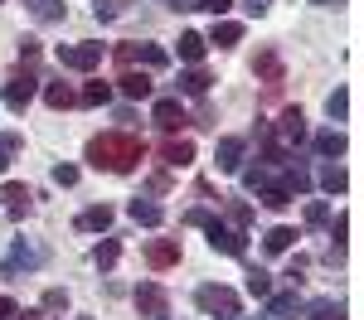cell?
I'll use <instances>...</instances> for the list:
<instances>
[{"label":"cell","mask_w":364,"mask_h":320,"mask_svg":"<svg viewBox=\"0 0 364 320\" xmlns=\"http://www.w3.org/2000/svg\"><path fill=\"white\" fill-rule=\"evenodd\" d=\"M291 238H296L291 228H272L267 238H262V248H267V253H287V248H291Z\"/></svg>","instance_id":"f1b7e54d"},{"label":"cell","mask_w":364,"mask_h":320,"mask_svg":"<svg viewBox=\"0 0 364 320\" xmlns=\"http://www.w3.org/2000/svg\"><path fill=\"white\" fill-rule=\"evenodd\" d=\"M161 155H166V165H190L195 160V141H185V136H170L161 145Z\"/></svg>","instance_id":"9a60e30c"},{"label":"cell","mask_w":364,"mask_h":320,"mask_svg":"<svg viewBox=\"0 0 364 320\" xmlns=\"http://www.w3.org/2000/svg\"><path fill=\"white\" fill-rule=\"evenodd\" d=\"M282 189H287V194H306V189H311V175L301 170V165H291L287 180H282Z\"/></svg>","instance_id":"4316f807"},{"label":"cell","mask_w":364,"mask_h":320,"mask_svg":"<svg viewBox=\"0 0 364 320\" xmlns=\"http://www.w3.org/2000/svg\"><path fill=\"white\" fill-rule=\"evenodd\" d=\"M326 112L336 116V121H345V112H350V92H345V87H336V92L326 97Z\"/></svg>","instance_id":"f546056e"},{"label":"cell","mask_w":364,"mask_h":320,"mask_svg":"<svg viewBox=\"0 0 364 320\" xmlns=\"http://www.w3.org/2000/svg\"><path fill=\"white\" fill-rule=\"evenodd\" d=\"M257 73H262L267 83H282V63H277V54H262V58H257Z\"/></svg>","instance_id":"d6a6232c"},{"label":"cell","mask_w":364,"mask_h":320,"mask_svg":"<svg viewBox=\"0 0 364 320\" xmlns=\"http://www.w3.org/2000/svg\"><path fill=\"white\" fill-rule=\"evenodd\" d=\"M78 102H83V107H107V102H112V83H87Z\"/></svg>","instance_id":"484cf974"},{"label":"cell","mask_w":364,"mask_h":320,"mask_svg":"<svg viewBox=\"0 0 364 320\" xmlns=\"http://www.w3.org/2000/svg\"><path fill=\"white\" fill-rule=\"evenodd\" d=\"M58 63L87 73V68H97V63H102V44H58Z\"/></svg>","instance_id":"5b68a950"},{"label":"cell","mask_w":364,"mask_h":320,"mask_svg":"<svg viewBox=\"0 0 364 320\" xmlns=\"http://www.w3.org/2000/svg\"><path fill=\"white\" fill-rule=\"evenodd\" d=\"M146 155V141L132 136V131H107V136H92L87 141V165L97 170H112V175H132Z\"/></svg>","instance_id":"6da1fadb"},{"label":"cell","mask_w":364,"mask_h":320,"mask_svg":"<svg viewBox=\"0 0 364 320\" xmlns=\"http://www.w3.org/2000/svg\"><path fill=\"white\" fill-rule=\"evenodd\" d=\"M20 320H39V316H34V311H25V316H20Z\"/></svg>","instance_id":"f6af8a7d"},{"label":"cell","mask_w":364,"mask_h":320,"mask_svg":"<svg viewBox=\"0 0 364 320\" xmlns=\"http://www.w3.org/2000/svg\"><path fill=\"white\" fill-rule=\"evenodd\" d=\"M195 301H199V311H209V316H238V291H228V287H199L195 291Z\"/></svg>","instance_id":"3957f363"},{"label":"cell","mask_w":364,"mask_h":320,"mask_svg":"<svg viewBox=\"0 0 364 320\" xmlns=\"http://www.w3.org/2000/svg\"><path fill=\"white\" fill-rule=\"evenodd\" d=\"M248 291L252 296H272V277L267 272H248Z\"/></svg>","instance_id":"e575fe53"},{"label":"cell","mask_w":364,"mask_h":320,"mask_svg":"<svg viewBox=\"0 0 364 320\" xmlns=\"http://www.w3.org/2000/svg\"><path fill=\"white\" fill-rule=\"evenodd\" d=\"M146 262H151V267H175V262H180V243H170V238H156V243L146 248Z\"/></svg>","instance_id":"5bb4252c"},{"label":"cell","mask_w":364,"mask_h":320,"mask_svg":"<svg viewBox=\"0 0 364 320\" xmlns=\"http://www.w3.org/2000/svg\"><path fill=\"white\" fill-rule=\"evenodd\" d=\"M311 320H345V306L340 301H316L311 306Z\"/></svg>","instance_id":"4dcf8cb0"},{"label":"cell","mask_w":364,"mask_h":320,"mask_svg":"<svg viewBox=\"0 0 364 320\" xmlns=\"http://www.w3.org/2000/svg\"><path fill=\"white\" fill-rule=\"evenodd\" d=\"M34 92H39V78H34L29 68H20V73H15V78L5 83V92H0V97H5V107H10V112H25Z\"/></svg>","instance_id":"277c9868"},{"label":"cell","mask_w":364,"mask_h":320,"mask_svg":"<svg viewBox=\"0 0 364 320\" xmlns=\"http://www.w3.org/2000/svg\"><path fill=\"white\" fill-rule=\"evenodd\" d=\"M228 5L233 0H204V10H214V15H228Z\"/></svg>","instance_id":"b9f144b4"},{"label":"cell","mask_w":364,"mask_h":320,"mask_svg":"<svg viewBox=\"0 0 364 320\" xmlns=\"http://www.w3.org/2000/svg\"><path fill=\"white\" fill-rule=\"evenodd\" d=\"M136 311H141V316H166V291L151 287V282L136 287Z\"/></svg>","instance_id":"4fadbf2b"},{"label":"cell","mask_w":364,"mask_h":320,"mask_svg":"<svg viewBox=\"0 0 364 320\" xmlns=\"http://www.w3.org/2000/svg\"><path fill=\"white\" fill-rule=\"evenodd\" d=\"M0 199H5V214H10V219H25V214H29V199H34V194H29L20 180H10V184L0 189Z\"/></svg>","instance_id":"30bf717a"},{"label":"cell","mask_w":364,"mask_h":320,"mask_svg":"<svg viewBox=\"0 0 364 320\" xmlns=\"http://www.w3.org/2000/svg\"><path fill=\"white\" fill-rule=\"evenodd\" d=\"M78 320H87V316H78Z\"/></svg>","instance_id":"c3c4849f"},{"label":"cell","mask_w":364,"mask_h":320,"mask_svg":"<svg viewBox=\"0 0 364 320\" xmlns=\"http://www.w3.org/2000/svg\"><path fill=\"white\" fill-rule=\"evenodd\" d=\"M39 262H44V253H39L34 243H25V238H20V243H15V253H10V262L0 267V277H10L15 267H39Z\"/></svg>","instance_id":"8fae6325"},{"label":"cell","mask_w":364,"mask_h":320,"mask_svg":"<svg viewBox=\"0 0 364 320\" xmlns=\"http://www.w3.org/2000/svg\"><path fill=\"white\" fill-rule=\"evenodd\" d=\"M117 58H122V68H166L170 58H166V49H156V44H122L117 49Z\"/></svg>","instance_id":"8992f818"},{"label":"cell","mask_w":364,"mask_h":320,"mask_svg":"<svg viewBox=\"0 0 364 320\" xmlns=\"http://www.w3.org/2000/svg\"><path fill=\"white\" fill-rule=\"evenodd\" d=\"M44 311H68V291H44Z\"/></svg>","instance_id":"d590c367"},{"label":"cell","mask_w":364,"mask_h":320,"mask_svg":"<svg viewBox=\"0 0 364 320\" xmlns=\"http://www.w3.org/2000/svg\"><path fill=\"white\" fill-rule=\"evenodd\" d=\"M54 184H63V189L78 184V165H54Z\"/></svg>","instance_id":"8d00e7d4"},{"label":"cell","mask_w":364,"mask_h":320,"mask_svg":"<svg viewBox=\"0 0 364 320\" xmlns=\"http://www.w3.org/2000/svg\"><path fill=\"white\" fill-rule=\"evenodd\" d=\"M316 150H321L326 160L345 155V131H336V126H331V131H321V136H316Z\"/></svg>","instance_id":"44dd1931"},{"label":"cell","mask_w":364,"mask_h":320,"mask_svg":"<svg viewBox=\"0 0 364 320\" xmlns=\"http://www.w3.org/2000/svg\"><path fill=\"white\" fill-rule=\"evenodd\" d=\"M156 320H170V316H156Z\"/></svg>","instance_id":"7dc6e473"},{"label":"cell","mask_w":364,"mask_h":320,"mask_svg":"<svg viewBox=\"0 0 364 320\" xmlns=\"http://www.w3.org/2000/svg\"><path fill=\"white\" fill-rule=\"evenodd\" d=\"M243 184H248V189H262V184H267V170H262V165L243 170Z\"/></svg>","instance_id":"74e56055"},{"label":"cell","mask_w":364,"mask_h":320,"mask_svg":"<svg viewBox=\"0 0 364 320\" xmlns=\"http://www.w3.org/2000/svg\"><path fill=\"white\" fill-rule=\"evenodd\" d=\"M209 83H214V78H209L204 68H190V73H180V92H190V97H204V92H209Z\"/></svg>","instance_id":"7402d4cb"},{"label":"cell","mask_w":364,"mask_h":320,"mask_svg":"<svg viewBox=\"0 0 364 320\" xmlns=\"http://www.w3.org/2000/svg\"><path fill=\"white\" fill-rule=\"evenodd\" d=\"M151 121H156L161 131H170V136H175V131H180V121H185V107H180V97H161V102L151 107Z\"/></svg>","instance_id":"52a82bcc"},{"label":"cell","mask_w":364,"mask_h":320,"mask_svg":"<svg viewBox=\"0 0 364 320\" xmlns=\"http://www.w3.org/2000/svg\"><path fill=\"white\" fill-rule=\"evenodd\" d=\"M345 184H350L345 165H340V160H326V165H321V189H326V194H345Z\"/></svg>","instance_id":"2e32d148"},{"label":"cell","mask_w":364,"mask_h":320,"mask_svg":"<svg viewBox=\"0 0 364 320\" xmlns=\"http://www.w3.org/2000/svg\"><path fill=\"white\" fill-rule=\"evenodd\" d=\"M267 311H272V316H296V311H301V296H296V291L267 296Z\"/></svg>","instance_id":"cb8c5ba5"},{"label":"cell","mask_w":364,"mask_h":320,"mask_svg":"<svg viewBox=\"0 0 364 320\" xmlns=\"http://www.w3.org/2000/svg\"><path fill=\"white\" fill-rule=\"evenodd\" d=\"M243 39V25H233V20H214V34L204 39V44H219V49H233Z\"/></svg>","instance_id":"e0dca14e"},{"label":"cell","mask_w":364,"mask_h":320,"mask_svg":"<svg viewBox=\"0 0 364 320\" xmlns=\"http://www.w3.org/2000/svg\"><path fill=\"white\" fill-rule=\"evenodd\" d=\"M214 160H219L224 175H238V165H243V136H224L219 150H214Z\"/></svg>","instance_id":"ba28073f"},{"label":"cell","mask_w":364,"mask_h":320,"mask_svg":"<svg viewBox=\"0 0 364 320\" xmlns=\"http://www.w3.org/2000/svg\"><path fill=\"white\" fill-rule=\"evenodd\" d=\"M117 87H122L127 97H151V78H146V73H136V68H127V73L117 78Z\"/></svg>","instance_id":"ffe728a7"},{"label":"cell","mask_w":364,"mask_h":320,"mask_svg":"<svg viewBox=\"0 0 364 320\" xmlns=\"http://www.w3.org/2000/svg\"><path fill=\"white\" fill-rule=\"evenodd\" d=\"M78 228H83V233H107V228H112V209H107V204L83 209V214H78Z\"/></svg>","instance_id":"7c38bea8"},{"label":"cell","mask_w":364,"mask_h":320,"mask_svg":"<svg viewBox=\"0 0 364 320\" xmlns=\"http://www.w3.org/2000/svg\"><path fill=\"white\" fill-rule=\"evenodd\" d=\"M29 5H34V10H39V5H44V0H29Z\"/></svg>","instance_id":"bcb514c9"},{"label":"cell","mask_w":364,"mask_h":320,"mask_svg":"<svg viewBox=\"0 0 364 320\" xmlns=\"http://www.w3.org/2000/svg\"><path fill=\"white\" fill-rule=\"evenodd\" d=\"M204 49H209V44H204V34H195V29H190V34H180V58H185V63H199Z\"/></svg>","instance_id":"603a6c76"},{"label":"cell","mask_w":364,"mask_h":320,"mask_svg":"<svg viewBox=\"0 0 364 320\" xmlns=\"http://www.w3.org/2000/svg\"><path fill=\"white\" fill-rule=\"evenodd\" d=\"M117 258H122V243H117V238H102V243L92 248V262H97V272H112Z\"/></svg>","instance_id":"d6986e66"},{"label":"cell","mask_w":364,"mask_h":320,"mask_svg":"<svg viewBox=\"0 0 364 320\" xmlns=\"http://www.w3.org/2000/svg\"><path fill=\"white\" fill-rule=\"evenodd\" d=\"M132 5H136V0H97L92 10H97V20H117V15H127Z\"/></svg>","instance_id":"83f0119b"},{"label":"cell","mask_w":364,"mask_h":320,"mask_svg":"<svg viewBox=\"0 0 364 320\" xmlns=\"http://www.w3.org/2000/svg\"><path fill=\"white\" fill-rule=\"evenodd\" d=\"M262 204H267V209H287V204H291V194H287L282 184H262Z\"/></svg>","instance_id":"1f68e13d"},{"label":"cell","mask_w":364,"mask_h":320,"mask_svg":"<svg viewBox=\"0 0 364 320\" xmlns=\"http://www.w3.org/2000/svg\"><path fill=\"white\" fill-rule=\"evenodd\" d=\"M306 224H311V228L331 224V204H321V199H316V204H306Z\"/></svg>","instance_id":"836d02e7"},{"label":"cell","mask_w":364,"mask_h":320,"mask_svg":"<svg viewBox=\"0 0 364 320\" xmlns=\"http://www.w3.org/2000/svg\"><path fill=\"white\" fill-rule=\"evenodd\" d=\"M127 214H132L136 224H146V228H156V224L166 219V214H161V204H151V199H132V204H127Z\"/></svg>","instance_id":"ac0fdd59"},{"label":"cell","mask_w":364,"mask_h":320,"mask_svg":"<svg viewBox=\"0 0 364 320\" xmlns=\"http://www.w3.org/2000/svg\"><path fill=\"white\" fill-rule=\"evenodd\" d=\"M170 10H204V0H170Z\"/></svg>","instance_id":"60d3db41"},{"label":"cell","mask_w":364,"mask_h":320,"mask_svg":"<svg viewBox=\"0 0 364 320\" xmlns=\"http://www.w3.org/2000/svg\"><path fill=\"white\" fill-rule=\"evenodd\" d=\"M190 224H199V228L209 233V248H214V253H228V258H243V253H248V238H243L238 228H228V224H219L214 214L195 209V214H190Z\"/></svg>","instance_id":"7a4b0ae2"},{"label":"cell","mask_w":364,"mask_h":320,"mask_svg":"<svg viewBox=\"0 0 364 320\" xmlns=\"http://www.w3.org/2000/svg\"><path fill=\"white\" fill-rule=\"evenodd\" d=\"M267 5L272 0H248V15H267Z\"/></svg>","instance_id":"7bdbcfd3"},{"label":"cell","mask_w":364,"mask_h":320,"mask_svg":"<svg viewBox=\"0 0 364 320\" xmlns=\"http://www.w3.org/2000/svg\"><path fill=\"white\" fill-rule=\"evenodd\" d=\"M311 5H326V10H340L345 0H311Z\"/></svg>","instance_id":"ee69618b"},{"label":"cell","mask_w":364,"mask_h":320,"mask_svg":"<svg viewBox=\"0 0 364 320\" xmlns=\"http://www.w3.org/2000/svg\"><path fill=\"white\" fill-rule=\"evenodd\" d=\"M15 316H20V306H15L10 296H0V320H15Z\"/></svg>","instance_id":"ab89813d"},{"label":"cell","mask_w":364,"mask_h":320,"mask_svg":"<svg viewBox=\"0 0 364 320\" xmlns=\"http://www.w3.org/2000/svg\"><path fill=\"white\" fill-rule=\"evenodd\" d=\"M44 102H49V107H58V112H63V107H73V102H78V97H73V87H68V83H49V87H44Z\"/></svg>","instance_id":"d4e9b609"},{"label":"cell","mask_w":364,"mask_h":320,"mask_svg":"<svg viewBox=\"0 0 364 320\" xmlns=\"http://www.w3.org/2000/svg\"><path fill=\"white\" fill-rule=\"evenodd\" d=\"M277 136H282V141H291V145L306 141V116H301V107H287V112H282Z\"/></svg>","instance_id":"9c48e42d"},{"label":"cell","mask_w":364,"mask_h":320,"mask_svg":"<svg viewBox=\"0 0 364 320\" xmlns=\"http://www.w3.org/2000/svg\"><path fill=\"white\" fill-rule=\"evenodd\" d=\"M20 145V136H0V170H10V150Z\"/></svg>","instance_id":"f35d334b"}]
</instances>
